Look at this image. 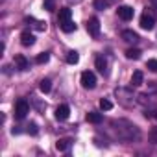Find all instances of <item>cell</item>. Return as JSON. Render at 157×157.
Segmentation results:
<instances>
[{"label":"cell","mask_w":157,"mask_h":157,"mask_svg":"<svg viewBox=\"0 0 157 157\" xmlns=\"http://www.w3.org/2000/svg\"><path fill=\"white\" fill-rule=\"evenodd\" d=\"M111 126H113V129H115V133L120 140H133V139L137 140L140 137L139 128L135 124L128 122V120H113Z\"/></svg>","instance_id":"1"},{"label":"cell","mask_w":157,"mask_h":157,"mask_svg":"<svg viewBox=\"0 0 157 157\" xmlns=\"http://www.w3.org/2000/svg\"><path fill=\"white\" fill-rule=\"evenodd\" d=\"M82 85H83L85 89H94V87H96V76H94V72L85 70V72L82 74Z\"/></svg>","instance_id":"2"},{"label":"cell","mask_w":157,"mask_h":157,"mask_svg":"<svg viewBox=\"0 0 157 157\" xmlns=\"http://www.w3.org/2000/svg\"><path fill=\"white\" fill-rule=\"evenodd\" d=\"M140 28H142V30H148V32L155 28V19H153V15H151V13H148V11H146V13H142V15H140Z\"/></svg>","instance_id":"3"},{"label":"cell","mask_w":157,"mask_h":157,"mask_svg":"<svg viewBox=\"0 0 157 157\" xmlns=\"http://www.w3.org/2000/svg\"><path fill=\"white\" fill-rule=\"evenodd\" d=\"M87 32H89V35L94 37V39L100 35V21H98L96 17H91V19L87 21Z\"/></svg>","instance_id":"4"},{"label":"cell","mask_w":157,"mask_h":157,"mask_svg":"<svg viewBox=\"0 0 157 157\" xmlns=\"http://www.w3.org/2000/svg\"><path fill=\"white\" fill-rule=\"evenodd\" d=\"M28 113H30L28 102H26V100H19V102L15 104V117H17V118H24Z\"/></svg>","instance_id":"5"},{"label":"cell","mask_w":157,"mask_h":157,"mask_svg":"<svg viewBox=\"0 0 157 157\" xmlns=\"http://www.w3.org/2000/svg\"><path fill=\"white\" fill-rule=\"evenodd\" d=\"M117 15H118L122 21H131V19H133V8H129V6H120V8L117 10Z\"/></svg>","instance_id":"6"},{"label":"cell","mask_w":157,"mask_h":157,"mask_svg":"<svg viewBox=\"0 0 157 157\" xmlns=\"http://www.w3.org/2000/svg\"><path fill=\"white\" fill-rule=\"evenodd\" d=\"M70 117V107L67 105V104H63V105H59L57 109H56V118L57 120H67Z\"/></svg>","instance_id":"7"},{"label":"cell","mask_w":157,"mask_h":157,"mask_svg":"<svg viewBox=\"0 0 157 157\" xmlns=\"http://www.w3.org/2000/svg\"><path fill=\"white\" fill-rule=\"evenodd\" d=\"M35 43V35L32 32H22L21 33V44L22 46H32Z\"/></svg>","instance_id":"8"},{"label":"cell","mask_w":157,"mask_h":157,"mask_svg":"<svg viewBox=\"0 0 157 157\" xmlns=\"http://www.w3.org/2000/svg\"><path fill=\"white\" fill-rule=\"evenodd\" d=\"M15 65H17V68H19V70H26V68L30 67L28 59H26L22 54H17V56H15Z\"/></svg>","instance_id":"9"},{"label":"cell","mask_w":157,"mask_h":157,"mask_svg":"<svg viewBox=\"0 0 157 157\" xmlns=\"http://www.w3.org/2000/svg\"><path fill=\"white\" fill-rule=\"evenodd\" d=\"M142 82H144V74L140 70H135L133 76H131V85L133 87H139V85H142Z\"/></svg>","instance_id":"10"},{"label":"cell","mask_w":157,"mask_h":157,"mask_svg":"<svg viewBox=\"0 0 157 157\" xmlns=\"http://www.w3.org/2000/svg\"><path fill=\"white\" fill-rule=\"evenodd\" d=\"M122 39L128 41V43H137V41H139V35H137L133 30H124V32H122Z\"/></svg>","instance_id":"11"},{"label":"cell","mask_w":157,"mask_h":157,"mask_svg":"<svg viewBox=\"0 0 157 157\" xmlns=\"http://www.w3.org/2000/svg\"><path fill=\"white\" fill-rule=\"evenodd\" d=\"M85 118H87V122H91V124H100L104 117H102V113H96V111H89Z\"/></svg>","instance_id":"12"},{"label":"cell","mask_w":157,"mask_h":157,"mask_svg":"<svg viewBox=\"0 0 157 157\" xmlns=\"http://www.w3.org/2000/svg\"><path fill=\"white\" fill-rule=\"evenodd\" d=\"M70 139H59L57 142H56V148H57V151H67L68 148H70Z\"/></svg>","instance_id":"13"},{"label":"cell","mask_w":157,"mask_h":157,"mask_svg":"<svg viewBox=\"0 0 157 157\" xmlns=\"http://www.w3.org/2000/svg\"><path fill=\"white\" fill-rule=\"evenodd\" d=\"M70 17H72V11H70L68 8H61V10H59V24L70 21Z\"/></svg>","instance_id":"14"},{"label":"cell","mask_w":157,"mask_h":157,"mask_svg":"<svg viewBox=\"0 0 157 157\" xmlns=\"http://www.w3.org/2000/svg\"><path fill=\"white\" fill-rule=\"evenodd\" d=\"M59 26H61V30H63L65 33H70V32H76V24H74L72 21H67V22H61Z\"/></svg>","instance_id":"15"},{"label":"cell","mask_w":157,"mask_h":157,"mask_svg":"<svg viewBox=\"0 0 157 157\" xmlns=\"http://www.w3.org/2000/svg\"><path fill=\"white\" fill-rule=\"evenodd\" d=\"M78 61H80V56H78V52L72 50V52L67 54V63H68V65H76Z\"/></svg>","instance_id":"16"},{"label":"cell","mask_w":157,"mask_h":157,"mask_svg":"<svg viewBox=\"0 0 157 157\" xmlns=\"http://www.w3.org/2000/svg\"><path fill=\"white\" fill-rule=\"evenodd\" d=\"M39 89H41L43 93H50V89H52V82L48 80V78H44V80H41V83H39Z\"/></svg>","instance_id":"17"},{"label":"cell","mask_w":157,"mask_h":157,"mask_svg":"<svg viewBox=\"0 0 157 157\" xmlns=\"http://www.w3.org/2000/svg\"><path fill=\"white\" fill-rule=\"evenodd\" d=\"M126 57L128 59H139L140 57V50L139 48H129V50H126Z\"/></svg>","instance_id":"18"},{"label":"cell","mask_w":157,"mask_h":157,"mask_svg":"<svg viewBox=\"0 0 157 157\" xmlns=\"http://www.w3.org/2000/svg\"><path fill=\"white\" fill-rule=\"evenodd\" d=\"M100 109H102V111H111V109H113V102L107 100V98H102V100H100Z\"/></svg>","instance_id":"19"},{"label":"cell","mask_w":157,"mask_h":157,"mask_svg":"<svg viewBox=\"0 0 157 157\" xmlns=\"http://www.w3.org/2000/svg\"><path fill=\"white\" fill-rule=\"evenodd\" d=\"M96 68L104 74L105 72V68H107V63H105V59L104 57H96Z\"/></svg>","instance_id":"20"},{"label":"cell","mask_w":157,"mask_h":157,"mask_svg":"<svg viewBox=\"0 0 157 157\" xmlns=\"http://www.w3.org/2000/svg\"><path fill=\"white\" fill-rule=\"evenodd\" d=\"M48 59H50V54H48V52H43V54H39V56L35 57V63L43 65V63H46Z\"/></svg>","instance_id":"21"},{"label":"cell","mask_w":157,"mask_h":157,"mask_svg":"<svg viewBox=\"0 0 157 157\" xmlns=\"http://www.w3.org/2000/svg\"><path fill=\"white\" fill-rule=\"evenodd\" d=\"M94 8L96 10H105L107 8V2H105V0H94Z\"/></svg>","instance_id":"22"},{"label":"cell","mask_w":157,"mask_h":157,"mask_svg":"<svg viewBox=\"0 0 157 157\" xmlns=\"http://www.w3.org/2000/svg\"><path fill=\"white\" fill-rule=\"evenodd\" d=\"M146 67H148L150 70H153V72H157V59H148V63H146Z\"/></svg>","instance_id":"23"},{"label":"cell","mask_w":157,"mask_h":157,"mask_svg":"<svg viewBox=\"0 0 157 157\" xmlns=\"http://www.w3.org/2000/svg\"><path fill=\"white\" fill-rule=\"evenodd\" d=\"M150 140H151L153 144H157V128H151V129H150Z\"/></svg>","instance_id":"24"},{"label":"cell","mask_w":157,"mask_h":157,"mask_svg":"<svg viewBox=\"0 0 157 157\" xmlns=\"http://www.w3.org/2000/svg\"><path fill=\"white\" fill-rule=\"evenodd\" d=\"M35 30L44 32V30H46V22H43V21H35Z\"/></svg>","instance_id":"25"},{"label":"cell","mask_w":157,"mask_h":157,"mask_svg":"<svg viewBox=\"0 0 157 157\" xmlns=\"http://www.w3.org/2000/svg\"><path fill=\"white\" fill-rule=\"evenodd\" d=\"M26 128H28V131H30L32 135H37V124H35V122H30Z\"/></svg>","instance_id":"26"}]
</instances>
